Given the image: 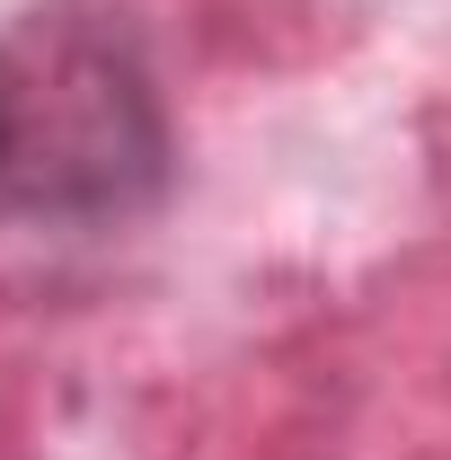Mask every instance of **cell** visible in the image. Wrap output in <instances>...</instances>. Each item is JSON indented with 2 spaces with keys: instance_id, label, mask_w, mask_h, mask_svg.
I'll list each match as a JSON object with an SVG mask.
<instances>
[{
  "instance_id": "cell-1",
  "label": "cell",
  "mask_w": 451,
  "mask_h": 460,
  "mask_svg": "<svg viewBox=\"0 0 451 460\" xmlns=\"http://www.w3.org/2000/svg\"><path fill=\"white\" fill-rule=\"evenodd\" d=\"M169 169L160 71L115 9L36 0L0 27V222H133L169 195Z\"/></svg>"
}]
</instances>
